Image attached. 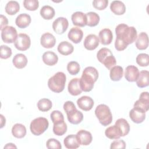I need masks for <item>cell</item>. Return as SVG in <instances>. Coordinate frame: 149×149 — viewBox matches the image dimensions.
I'll use <instances>...</instances> for the list:
<instances>
[{
	"instance_id": "obj_1",
	"label": "cell",
	"mask_w": 149,
	"mask_h": 149,
	"mask_svg": "<svg viewBox=\"0 0 149 149\" xmlns=\"http://www.w3.org/2000/svg\"><path fill=\"white\" fill-rule=\"evenodd\" d=\"M98 78V70L94 67H86L83 71L80 79V85L82 91L89 92L94 87V83Z\"/></svg>"
},
{
	"instance_id": "obj_2",
	"label": "cell",
	"mask_w": 149,
	"mask_h": 149,
	"mask_svg": "<svg viewBox=\"0 0 149 149\" xmlns=\"http://www.w3.org/2000/svg\"><path fill=\"white\" fill-rule=\"evenodd\" d=\"M116 38L125 42L127 45L133 43L137 38V30L133 26H128L126 24L121 23L115 28Z\"/></svg>"
},
{
	"instance_id": "obj_3",
	"label": "cell",
	"mask_w": 149,
	"mask_h": 149,
	"mask_svg": "<svg viewBox=\"0 0 149 149\" xmlns=\"http://www.w3.org/2000/svg\"><path fill=\"white\" fill-rule=\"evenodd\" d=\"M63 109L66 112L68 121L73 125L80 123L83 119L81 112L77 110L72 101H68L63 104Z\"/></svg>"
},
{
	"instance_id": "obj_4",
	"label": "cell",
	"mask_w": 149,
	"mask_h": 149,
	"mask_svg": "<svg viewBox=\"0 0 149 149\" xmlns=\"http://www.w3.org/2000/svg\"><path fill=\"white\" fill-rule=\"evenodd\" d=\"M66 83V74L62 72L56 73L48 81V86L53 92L59 93L64 88Z\"/></svg>"
},
{
	"instance_id": "obj_5",
	"label": "cell",
	"mask_w": 149,
	"mask_h": 149,
	"mask_svg": "<svg viewBox=\"0 0 149 149\" xmlns=\"http://www.w3.org/2000/svg\"><path fill=\"white\" fill-rule=\"evenodd\" d=\"M95 115L100 123L104 126L109 125L112 121V115L111 110L105 104L98 105L95 109Z\"/></svg>"
},
{
	"instance_id": "obj_6",
	"label": "cell",
	"mask_w": 149,
	"mask_h": 149,
	"mask_svg": "<svg viewBox=\"0 0 149 149\" xmlns=\"http://www.w3.org/2000/svg\"><path fill=\"white\" fill-rule=\"evenodd\" d=\"M97 58L98 61L109 70L116 63L115 56L113 55L111 51L107 48H101L97 54Z\"/></svg>"
},
{
	"instance_id": "obj_7",
	"label": "cell",
	"mask_w": 149,
	"mask_h": 149,
	"mask_svg": "<svg viewBox=\"0 0 149 149\" xmlns=\"http://www.w3.org/2000/svg\"><path fill=\"white\" fill-rule=\"evenodd\" d=\"M48 120L44 117H39L33 120L30 125L31 133L35 136L42 134L48 127Z\"/></svg>"
},
{
	"instance_id": "obj_8",
	"label": "cell",
	"mask_w": 149,
	"mask_h": 149,
	"mask_svg": "<svg viewBox=\"0 0 149 149\" xmlns=\"http://www.w3.org/2000/svg\"><path fill=\"white\" fill-rule=\"evenodd\" d=\"M17 36V31L13 26H7L1 30V38L5 43L15 42Z\"/></svg>"
},
{
	"instance_id": "obj_9",
	"label": "cell",
	"mask_w": 149,
	"mask_h": 149,
	"mask_svg": "<svg viewBox=\"0 0 149 149\" xmlns=\"http://www.w3.org/2000/svg\"><path fill=\"white\" fill-rule=\"evenodd\" d=\"M14 45L15 48L19 51H26L30 48L31 45L30 38L26 34L20 33L17 36Z\"/></svg>"
},
{
	"instance_id": "obj_10",
	"label": "cell",
	"mask_w": 149,
	"mask_h": 149,
	"mask_svg": "<svg viewBox=\"0 0 149 149\" xmlns=\"http://www.w3.org/2000/svg\"><path fill=\"white\" fill-rule=\"evenodd\" d=\"M69 26V22L66 18L59 17L52 23V29L55 33L58 34H63Z\"/></svg>"
},
{
	"instance_id": "obj_11",
	"label": "cell",
	"mask_w": 149,
	"mask_h": 149,
	"mask_svg": "<svg viewBox=\"0 0 149 149\" xmlns=\"http://www.w3.org/2000/svg\"><path fill=\"white\" fill-rule=\"evenodd\" d=\"M130 119L136 123H141L146 119V112L139 108L133 107L129 112Z\"/></svg>"
},
{
	"instance_id": "obj_12",
	"label": "cell",
	"mask_w": 149,
	"mask_h": 149,
	"mask_svg": "<svg viewBox=\"0 0 149 149\" xmlns=\"http://www.w3.org/2000/svg\"><path fill=\"white\" fill-rule=\"evenodd\" d=\"M133 107L139 108L146 112L149 108L148 93L147 91L141 93L140 95L139 99L134 102Z\"/></svg>"
},
{
	"instance_id": "obj_13",
	"label": "cell",
	"mask_w": 149,
	"mask_h": 149,
	"mask_svg": "<svg viewBox=\"0 0 149 149\" xmlns=\"http://www.w3.org/2000/svg\"><path fill=\"white\" fill-rule=\"evenodd\" d=\"M100 40L98 37L95 34H89L87 36L84 40V48L89 51H92L97 48L99 45Z\"/></svg>"
},
{
	"instance_id": "obj_14",
	"label": "cell",
	"mask_w": 149,
	"mask_h": 149,
	"mask_svg": "<svg viewBox=\"0 0 149 149\" xmlns=\"http://www.w3.org/2000/svg\"><path fill=\"white\" fill-rule=\"evenodd\" d=\"M77 104L81 109L84 111H88L92 109L94 102L90 97L84 95L77 100Z\"/></svg>"
},
{
	"instance_id": "obj_15",
	"label": "cell",
	"mask_w": 149,
	"mask_h": 149,
	"mask_svg": "<svg viewBox=\"0 0 149 149\" xmlns=\"http://www.w3.org/2000/svg\"><path fill=\"white\" fill-rule=\"evenodd\" d=\"M40 43L44 48H51L55 45L56 38L51 33H45L41 36Z\"/></svg>"
},
{
	"instance_id": "obj_16",
	"label": "cell",
	"mask_w": 149,
	"mask_h": 149,
	"mask_svg": "<svg viewBox=\"0 0 149 149\" xmlns=\"http://www.w3.org/2000/svg\"><path fill=\"white\" fill-rule=\"evenodd\" d=\"M76 135L80 145L88 146L92 141L93 137L90 132L86 131L85 130H80L77 133Z\"/></svg>"
},
{
	"instance_id": "obj_17",
	"label": "cell",
	"mask_w": 149,
	"mask_h": 149,
	"mask_svg": "<svg viewBox=\"0 0 149 149\" xmlns=\"http://www.w3.org/2000/svg\"><path fill=\"white\" fill-rule=\"evenodd\" d=\"M73 24L79 27H84L87 25V17L85 13L82 12H76L71 17Z\"/></svg>"
},
{
	"instance_id": "obj_18",
	"label": "cell",
	"mask_w": 149,
	"mask_h": 149,
	"mask_svg": "<svg viewBox=\"0 0 149 149\" xmlns=\"http://www.w3.org/2000/svg\"><path fill=\"white\" fill-rule=\"evenodd\" d=\"M139 74L138 68L133 65H129L126 68L125 72V79L130 82L136 81Z\"/></svg>"
},
{
	"instance_id": "obj_19",
	"label": "cell",
	"mask_w": 149,
	"mask_h": 149,
	"mask_svg": "<svg viewBox=\"0 0 149 149\" xmlns=\"http://www.w3.org/2000/svg\"><path fill=\"white\" fill-rule=\"evenodd\" d=\"M68 90L69 93L73 96H77L80 94L82 92V90L80 85V79H72L68 84Z\"/></svg>"
},
{
	"instance_id": "obj_20",
	"label": "cell",
	"mask_w": 149,
	"mask_h": 149,
	"mask_svg": "<svg viewBox=\"0 0 149 149\" xmlns=\"http://www.w3.org/2000/svg\"><path fill=\"white\" fill-rule=\"evenodd\" d=\"M83 36V31L79 27H72L69 31L68 37V38L74 44L79 43Z\"/></svg>"
},
{
	"instance_id": "obj_21",
	"label": "cell",
	"mask_w": 149,
	"mask_h": 149,
	"mask_svg": "<svg viewBox=\"0 0 149 149\" xmlns=\"http://www.w3.org/2000/svg\"><path fill=\"white\" fill-rule=\"evenodd\" d=\"M98 37L100 42L105 45H109L113 40V34L111 30L109 29H104L99 32Z\"/></svg>"
},
{
	"instance_id": "obj_22",
	"label": "cell",
	"mask_w": 149,
	"mask_h": 149,
	"mask_svg": "<svg viewBox=\"0 0 149 149\" xmlns=\"http://www.w3.org/2000/svg\"><path fill=\"white\" fill-rule=\"evenodd\" d=\"M31 17L27 13H21L19 15L15 20L16 26L20 29H24L29 26L31 23Z\"/></svg>"
},
{
	"instance_id": "obj_23",
	"label": "cell",
	"mask_w": 149,
	"mask_h": 149,
	"mask_svg": "<svg viewBox=\"0 0 149 149\" xmlns=\"http://www.w3.org/2000/svg\"><path fill=\"white\" fill-rule=\"evenodd\" d=\"M136 39V47L138 49L144 50L147 48L148 46V37L146 33H140Z\"/></svg>"
},
{
	"instance_id": "obj_24",
	"label": "cell",
	"mask_w": 149,
	"mask_h": 149,
	"mask_svg": "<svg viewBox=\"0 0 149 149\" xmlns=\"http://www.w3.org/2000/svg\"><path fill=\"white\" fill-rule=\"evenodd\" d=\"M42 61L45 64L48 66H54L58 61V55L52 51H47L42 56Z\"/></svg>"
},
{
	"instance_id": "obj_25",
	"label": "cell",
	"mask_w": 149,
	"mask_h": 149,
	"mask_svg": "<svg viewBox=\"0 0 149 149\" xmlns=\"http://www.w3.org/2000/svg\"><path fill=\"white\" fill-rule=\"evenodd\" d=\"M63 143L65 147L68 149H76L79 148L80 145L75 134H69L66 136L64 139Z\"/></svg>"
},
{
	"instance_id": "obj_26",
	"label": "cell",
	"mask_w": 149,
	"mask_h": 149,
	"mask_svg": "<svg viewBox=\"0 0 149 149\" xmlns=\"http://www.w3.org/2000/svg\"><path fill=\"white\" fill-rule=\"evenodd\" d=\"M111 10L116 15H122L126 12L125 4L120 1H113L110 5Z\"/></svg>"
},
{
	"instance_id": "obj_27",
	"label": "cell",
	"mask_w": 149,
	"mask_h": 149,
	"mask_svg": "<svg viewBox=\"0 0 149 149\" xmlns=\"http://www.w3.org/2000/svg\"><path fill=\"white\" fill-rule=\"evenodd\" d=\"M58 51L63 55H69L74 51V47L70 42L64 41L61 42L58 46Z\"/></svg>"
},
{
	"instance_id": "obj_28",
	"label": "cell",
	"mask_w": 149,
	"mask_h": 149,
	"mask_svg": "<svg viewBox=\"0 0 149 149\" xmlns=\"http://www.w3.org/2000/svg\"><path fill=\"white\" fill-rule=\"evenodd\" d=\"M12 62L15 67L17 69H23L27 65V57L23 54H17L12 59Z\"/></svg>"
},
{
	"instance_id": "obj_29",
	"label": "cell",
	"mask_w": 149,
	"mask_h": 149,
	"mask_svg": "<svg viewBox=\"0 0 149 149\" xmlns=\"http://www.w3.org/2000/svg\"><path fill=\"white\" fill-rule=\"evenodd\" d=\"M12 133L15 137L22 139L26 134V128L21 123H16L12 128Z\"/></svg>"
},
{
	"instance_id": "obj_30",
	"label": "cell",
	"mask_w": 149,
	"mask_h": 149,
	"mask_svg": "<svg viewBox=\"0 0 149 149\" xmlns=\"http://www.w3.org/2000/svg\"><path fill=\"white\" fill-rule=\"evenodd\" d=\"M115 125L119 128L121 133L122 137L125 136L129 133L130 131V125L126 119L123 118L118 119L115 122Z\"/></svg>"
},
{
	"instance_id": "obj_31",
	"label": "cell",
	"mask_w": 149,
	"mask_h": 149,
	"mask_svg": "<svg viewBox=\"0 0 149 149\" xmlns=\"http://www.w3.org/2000/svg\"><path fill=\"white\" fill-rule=\"evenodd\" d=\"M148 76L149 72L148 70H141L139 72L137 79L136 80L137 86L140 88L146 87L148 86Z\"/></svg>"
},
{
	"instance_id": "obj_32",
	"label": "cell",
	"mask_w": 149,
	"mask_h": 149,
	"mask_svg": "<svg viewBox=\"0 0 149 149\" xmlns=\"http://www.w3.org/2000/svg\"><path fill=\"white\" fill-rule=\"evenodd\" d=\"M105 134L109 139H119L122 136L119 128L115 125L106 129Z\"/></svg>"
},
{
	"instance_id": "obj_33",
	"label": "cell",
	"mask_w": 149,
	"mask_h": 149,
	"mask_svg": "<svg viewBox=\"0 0 149 149\" xmlns=\"http://www.w3.org/2000/svg\"><path fill=\"white\" fill-rule=\"evenodd\" d=\"M123 75V69L120 66H114L110 69L109 76L112 81H119L122 78Z\"/></svg>"
},
{
	"instance_id": "obj_34",
	"label": "cell",
	"mask_w": 149,
	"mask_h": 149,
	"mask_svg": "<svg viewBox=\"0 0 149 149\" xmlns=\"http://www.w3.org/2000/svg\"><path fill=\"white\" fill-rule=\"evenodd\" d=\"M40 13L44 19L51 20L55 16V10L51 6L45 5L40 9Z\"/></svg>"
},
{
	"instance_id": "obj_35",
	"label": "cell",
	"mask_w": 149,
	"mask_h": 149,
	"mask_svg": "<svg viewBox=\"0 0 149 149\" xmlns=\"http://www.w3.org/2000/svg\"><path fill=\"white\" fill-rule=\"evenodd\" d=\"M5 9L9 15H14L19 11L20 5L17 1H10L6 3Z\"/></svg>"
},
{
	"instance_id": "obj_36",
	"label": "cell",
	"mask_w": 149,
	"mask_h": 149,
	"mask_svg": "<svg viewBox=\"0 0 149 149\" xmlns=\"http://www.w3.org/2000/svg\"><path fill=\"white\" fill-rule=\"evenodd\" d=\"M87 17V25L89 27H94L97 26L100 22L99 15L94 12H90L86 13Z\"/></svg>"
},
{
	"instance_id": "obj_37",
	"label": "cell",
	"mask_w": 149,
	"mask_h": 149,
	"mask_svg": "<svg viewBox=\"0 0 149 149\" xmlns=\"http://www.w3.org/2000/svg\"><path fill=\"white\" fill-rule=\"evenodd\" d=\"M67 131V125L65 121L54 123L53 132L58 136L63 135Z\"/></svg>"
},
{
	"instance_id": "obj_38",
	"label": "cell",
	"mask_w": 149,
	"mask_h": 149,
	"mask_svg": "<svg viewBox=\"0 0 149 149\" xmlns=\"http://www.w3.org/2000/svg\"><path fill=\"white\" fill-rule=\"evenodd\" d=\"M52 103L51 101L48 98L40 99L37 102L38 109L42 112H47L52 108Z\"/></svg>"
},
{
	"instance_id": "obj_39",
	"label": "cell",
	"mask_w": 149,
	"mask_h": 149,
	"mask_svg": "<svg viewBox=\"0 0 149 149\" xmlns=\"http://www.w3.org/2000/svg\"><path fill=\"white\" fill-rule=\"evenodd\" d=\"M67 70L71 75H76L80 70V66L78 62L70 61L67 65Z\"/></svg>"
},
{
	"instance_id": "obj_40",
	"label": "cell",
	"mask_w": 149,
	"mask_h": 149,
	"mask_svg": "<svg viewBox=\"0 0 149 149\" xmlns=\"http://www.w3.org/2000/svg\"><path fill=\"white\" fill-rule=\"evenodd\" d=\"M136 63L140 66L146 67L148 65L149 58L148 55L147 54L141 53L139 54L136 59Z\"/></svg>"
},
{
	"instance_id": "obj_41",
	"label": "cell",
	"mask_w": 149,
	"mask_h": 149,
	"mask_svg": "<svg viewBox=\"0 0 149 149\" xmlns=\"http://www.w3.org/2000/svg\"><path fill=\"white\" fill-rule=\"evenodd\" d=\"M24 7L28 10L34 11L39 7V2L37 0H24L23 1Z\"/></svg>"
},
{
	"instance_id": "obj_42",
	"label": "cell",
	"mask_w": 149,
	"mask_h": 149,
	"mask_svg": "<svg viewBox=\"0 0 149 149\" xmlns=\"http://www.w3.org/2000/svg\"><path fill=\"white\" fill-rule=\"evenodd\" d=\"M50 117L53 123L64 121V117L62 113L58 110L53 111L50 115Z\"/></svg>"
},
{
	"instance_id": "obj_43",
	"label": "cell",
	"mask_w": 149,
	"mask_h": 149,
	"mask_svg": "<svg viewBox=\"0 0 149 149\" xmlns=\"http://www.w3.org/2000/svg\"><path fill=\"white\" fill-rule=\"evenodd\" d=\"M1 55L0 57L1 59H8L10 58L12 55V49L10 47H9L7 45H1Z\"/></svg>"
},
{
	"instance_id": "obj_44",
	"label": "cell",
	"mask_w": 149,
	"mask_h": 149,
	"mask_svg": "<svg viewBox=\"0 0 149 149\" xmlns=\"http://www.w3.org/2000/svg\"><path fill=\"white\" fill-rule=\"evenodd\" d=\"M47 148L48 149H61L62 146L61 143L55 139H49L47 141L46 143Z\"/></svg>"
},
{
	"instance_id": "obj_45",
	"label": "cell",
	"mask_w": 149,
	"mask_h": 149,
	"mask_svg": "<svg viewBox=\"0 0 149 149\" xmlns=\"http://www.w3.org/2000/svg\"><path fill=\"white\" fill-rule=\"evenodd\" d=\"M108 4V0H94L93 1V5L94 8L97 10L105 9Z\"/></svg>"
},
{
	"instance_id": "obj_46",
	"label": "cell",
	"mask_w": 149,
	"mask_h": 149,
	"mask_svg": "<svg viewBox=\"0 0 149 149\" xmlns=\"http://www.w3.org/2000/svg\"><path fill=\"white\" fill-rule=\"evenodd\" d=\"M126 148V143L123 140H116L113 141L111 144L110 148L116 149V148H121L124 149Z\"/></svg>"
},
{
	"instance_id": "obj_47",
	"label": "cell",
	"mask_w": 149,
	"mask_h": 149,
	"mask_svg": "<svg viewBox=\"0 0 149 149\" xmlns=\"http://www.w3.org/2000/svg\"><path fill=\"white\" fill-rule=\"evenodd\" d=\"M127 45L125 42L116 38V40L115 42V47L116 50L119 51H121L127 48Z\"/></svg>"
},
{
	"instance_id": "obj_48",
	"label": "cell",
	"mask_w": 149,
	"mask_h": 149,
	"mask_svg": "<svg viewBox=\"0 0 149 149\" xmlns=\"http://www.w3.org/2000/svg\"><path fill=\"white\" fill-rule=\"evenodd\" d=\"M1 26L0 29L2 30L5 27L7 26L6 25L8 24V20L7 17L3 15H1Z\"/></svg>"
},
{
	"instance_id": "obj_49",
	"label": "cell",
	"mask_w": 149,
	"mask_h": 149,
	"mask_svg": "<svg viewBox=\"0 0 149 149\" xmlns=\"http://www.w3.org/2000/svg\"><path fill=\"white\" fill-rule=\"evenodd\" d=\"M0 116H1V128H2L5 125L6 119L2 114H1Z\"/></svg>"
},
{
	"instance_id": "obj_50",
	"label": "cell",
	"mask_w": 149,
	"mask_h": 149,
	"mask_svg": "<svg viewBox=\"0 0 149 149\" xmlns=\"http://www.w3.org/2000/svg\"><path fill=\"white\" fill-rule=\"evenodd\" d=\"M16 148V146L13 144V143H8L6 144V146L4 147V148Z\"/></svg>"
}]
</instances>
